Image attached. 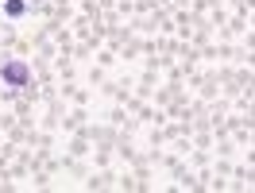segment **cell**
<instances>
[{
	"instance_id": "obj_2",
	"label": "cell",
	"mask_w": 255,
	"mask_h": 193,
	"mask_svg": "<svg viewBox=\"0 0 255 193\" xmlns=\"http://www.w3.org/2000/svg\"><path fill=\"white\" fill-rule=\"evenodd\" d=\"M4 12H8V16H19V12H23V0H8Z\"/></svg>"
},
{
	"instance_id": "obj_1",
	"label": "cell",
	"mask_w": 255,
	"mask_h": 193,
	"mask_svg": "<svg viewBox=\"0 0 255 193\" xmlns=\"http://www.w3.org/2000/svg\"><path fill=\"white\" fill-rule=\"evenodd\" d=\"M0 78H4L8 89H23V85H27V66L23 62H4L0 66Z\"/></svg>"
}]
</instances>
